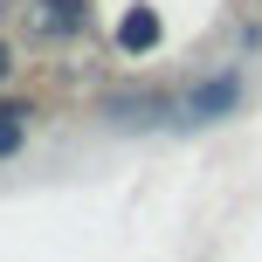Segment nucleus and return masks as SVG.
<instances>
[{
	"label": "nucleus",
	"instance_id": "6",
	"mask_svg": "<svg viewBox=\"0 0 262 262\" xmlns=\"http://www.w3.org/2000/svg\"><path fill=\"white\" fill-rule=\"evenodd\" d=\"M7 69H14V55H7V41H0V83H7Z\"/></svg>",
	"mask_w": 262,
	"mask_h": 262
},
{
	"label": "nucleus",
	"instance_id": "4",
	"mask_svg": "<svg viewBox=\"0 0 262 262\" xmlns=\"http://www.w3.org/2000/svg\"><path fill=\"white\" fill-rule=\"evenodd\" d=\"M83 21H90L83 0H41V28H49V35H76Z\"/></svg>",
	"mask_w": 262,
	"mask_h": 262
},
{
	"label": "nucleus",
	"instance_id": "2",
	"mask_svg": "<svg viewBox=\"0 0 262 262\" xmlns=\"http://www.w3.org/2000/svg\"><path fill=\"white\" fill-rule=\"evenodd\" d=\"M104 111H111L118 124H159L166 97H152V90H138V97H104Z\"/></svg>",
	"mask_w": 262,
	"mask_h": 262
},
{
	"label": "nucleus",
	"instance_id": "3",
	"mask_svg": "<svg viewBox=\"0 0 262 262\" xmlns=\"http://www.w3.org/2000/svg\"><path fill=\"white\" fill-rule=\"evenodd\" d=\"M118 41H124L131 55H138V49H159V14L152 7H131L124 21H118Z\"/></svg>",
	"mask_w": 262,
	"mask_h": 262
},
{
	"label": "nucleus",
	"instance_id": "1",
	"mask_svg": "<svg viewBox=\"0 0 262 262\" xmlns=\"http://www.w3.org/2000/svg\"><path fill=\"white\" fill-rule=\"evenodd\" d=\"M242 104V76H235V69H221V76H207V83H193V90H186V118H193V124H214V118H228V111H235Z\"/></svg>",
	"mask_w": 262,
	"mask_h": 262
},
{
	"label": "nucleus",
	"instance_id": "5",
	"mask_svg": "<svg viewBox=\"0 0 262 262\" xmlns=\"http://www.w3.org/2000/svg\"><path fill=\"white\" fill-rule=\"evenodd\" d=\"M21 138H28V111L21 104H0V159L21 152Z\"/></svg>",
	"mask_w": 262,
	"mask_h": 262
}]
</instances>
